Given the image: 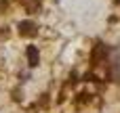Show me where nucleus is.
Returning <instances> with one entry per match:
<instances>
[{"mask_svg":"<svg viewBox=\"0 0 120 113\" xmlns=\"http://www.w3.org/2000/svg\"><path fill=\"white\" fill-rule=\"evenodd\" d=\"M25 55H27V63H30V67H36V65L40 63V55H38V48H36V46H27Z\"/></svg>","mask_w":120,"mask_h":113,"instance_id":"2","label":"nucleus"},{"mask_svg":"<svg viewBox=\"0 0 120 113\" xmlns=\"http://www.w3.org/2000/svg\"><path fill=\"white\" fill-rule=\"evenodd\" d=\"M17 29H19L21 36H27V38H34V36L38 34V27H36L34 21H19Z\"/></svg>","mask_w":120,"mask_h":113,"instance_id":"1","label":"nucleus"}]
</instances>
